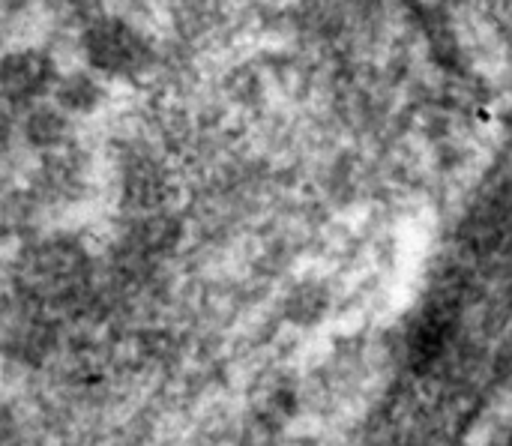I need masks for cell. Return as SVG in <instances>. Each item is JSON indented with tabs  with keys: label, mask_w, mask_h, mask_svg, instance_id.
Segmentation results:
<instances>
[{
	"label": "cell",
	"mask_w": 512,
	"mask_h": 446,
	"mask_svg": "<svg viewBox=\"0 0 512 446\" xmlns=\"http://www.w3.org/2000/svg\"><path fill=\"white\" fill-rule=\"evenodd\" d=\"M9 288L48 315H72L93 300L96 255L69 231H36L15 243Z\"/></svg>",
	"instance_id": "6da1fadb"
},
{
	"label": "cell",
	"mask_w": 512,
	"mask_h": 446,
	"mask_svg": "<svg viewBox=\"0 0 512 446\" xmlns=\"http://www.w3.org/2000/svg\"><path fill=\"white\" fill-rule=\"evenodd\" d=\"M78 63L114 84L144 81L159 60L156 39L147 27L123 12H99L72 36Z\"/></svg>",
	"instance_id": "7a4b0ae2"
},
{
	"label": "cell",
	"mask_w": 512,
	"mask_h": 446,
	"mask_svg": "<svg viewBox=\"0 0 512 446\" xmlns=\"http://www.w3.org/2000/svg\"><path fill=\"white\" fill-rule=\"evenodd\" d=\"M63 63L51 42L18 39L0 51V105L12 114L45 102Z\"/></svg>",
	"instance_id": "3957f363"
},
{
	"label": "cell",
	"mask_w": 512,
	"mask_h": 446,
	"mask_svg": "<svg viewBox=\"0 0 512 446\" xmlns=\"http://www.w3.org/2000/svg\"><path fill=\"white\" fill-rule=\"evenodd\" d=\"M57 342V318L6 285L0 291V363L39 366L57 351Z\"/></svg>",
	"instance_id": "277c9868"
},
{
	"label": "cell",
	"mask_w": 512,
	"mask_h": 446,
	"mask_svg": "<svg viewBox=\"0 0 512 446\" xmlns=\"http://www.w3.org/2000/svg\"><path fill=\"white\" fill-rule=\"evenodd\" d=\"M15 132H18L21 153H27L33 159L60 153V150L78 144V123H72L48 99L18 111L15 114Z\"/></svg>",
	"instance_id": "5b68a950"
},
{
	"label": "cell",
	"mask_w": 512,
	"mask_h": 446,
	"mask_svg": "<svg viewBox=\"0 0 512 446\" xmlns=\"http://www.w3.org/2000/svg\"><path fill=\"white\" fill-rule=\"evenodd\" d=\"M111 93H114V87L105 78H99L96 72H90L81 63H72V66L60 69L48 102L54 108H60L72 123H84V120L99 117L108 108Z\"/></svg>",
	"instance_id": "8992f818"
},
{
	"label": "cell",
	"mask_w": 512,
	"mask_h": 446,
	"mask_svg": "<svg viewBox=\"0 0 512 446\" xmlns=\"http://www.w3.org/2000/svg\"><path fill=\"white\" fill-rule=\"evenodd\" d=\"M99 12H105L102 0H36L33 3V15L60 36H75Z\"/></svg>",
	"instance_id": "52a82bcc"
},
{
	"label": "cell",
	"mask_w": 512,
	"mask_h": 446,
	"mask_svg": "<svg viewBox=\"0 0 512 446\" xmlns=\"http://www.w3.org/2000/svg\"><path fill=\"white\" fill-rule=\"evenodd\" d=\"M18 156H21V147H18V132H15V114L0 105V180L3 183H12V168Z\"/></svg>",
	"instance_id": "ba28073f"
},
{
	"label": "cell",
	"mask_w": 512,
	"mask_h": 446,
	"mask_svg": "<svg viewBox=\"0 0 512 446\" xmlns=\"http://www.w3.org/2000/svg\"><path fill=\"white\" fill-rule=\"evenodd\" d=\"M0 446H18V417L3 396H0Z\"/></svg>",
	"instance_id": "9c48e42d"
},
{
	"label": "cell",
	"mask_w": 512,
	"mask_h": 446,
	"mask_svg": "<svg viewBox=\"0 0 512 446\" xmlns=\"http://www.w3.org/2000/svg\"><path fill=\"white\" fill-rule=\"evenodd\" d=\"M6 45H9V33H6V27L0 24V51H3Z\"/></svg>",
	"instance_id": "30bf717a"
}]
</instances>
